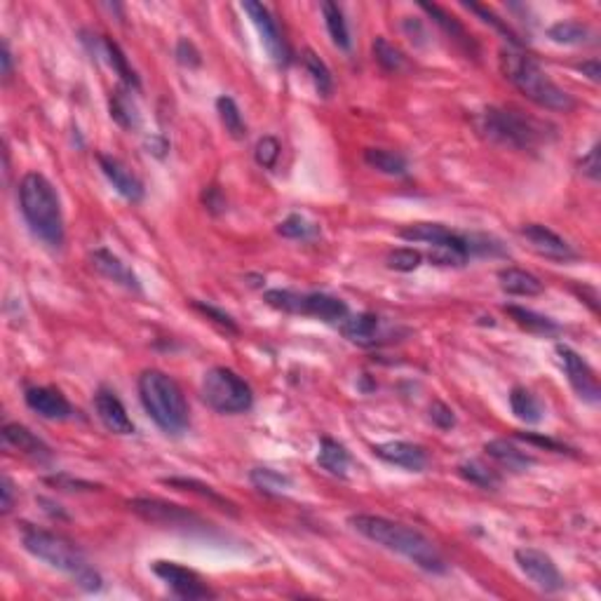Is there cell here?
I'll use <instances>...</instances> for the list:
<instances>
[{"mask_svg": "<svg viewBox=\"0 0 601 601\" xmlns=\"http://www.w3.org/2000/svg\"><path fill=\"white\" fill-rule=\"evenodd\" d=\"M348 524L366 540L414 562L418 569L428 571V573H447V562L442 557V552L434 547L433 540L407 524L378 515H353Z\"/></svg>", "mask_w": 601, "mask_h": 601, "instance_id": "cell-1", "label": "cell"}, {"mask_svg": "<svg viewBox=\"0 0 601 601\" xmlns=\"http://www.w3.org/2000/svg\"><path fill=\"white\" fill-rule=\"evenodd\" d=\"M19 210L38 240H43L47 247H62L66 236L62 202L47 176L40 172L24 174V179L19 181Z\"/></svg>", "mask_w": 601, "mask_h": 601, "instance_id": "cell-2", "label": "cell"}, {"mask_svg": "<svg viewBox=\"0 0 601 601\" xmlns=\"http://www.w3.org/2000/svg\"><path fill=\"white\" fill-rule=\"evenodd\" d=\"M502 75L519 90L528 101H533L540 108L554 113H571L578 106L576 97L566 92L564 87H559L552 81L545 71L540 69L538 62H533L531 56L519 55V52H502L501 55Z\"/></svg>", "mask_w": 601, "mask_h": 601, "instance_id": "cell-3", "label": "cell"}, {"mask_svg": "<svg viewBox=\"0 0 601 601\" xmlns=\"http://www.w3.org/2000/svg\"><path fill=\"white\" fill-rule=\"evenodd\" d=\"M21 543H24L26 552H31L33 557L45 562L52 569L71 576L75 580V585H81L87 592L101 589L104 580H101L99 573L87 564L85 554L71 540L59 536V533L26 527L24 533H21Z\"/></svg>", "mask_w": 601, "mask_h": 601, "instance_id": "cell-4", "label": "cell"}, {"mask_svg": "<svg viewBox=\"0 0 601 601\" xmlns=\"http://www.w3.org/2000/svg\"><path fill=\"white\" fill-rule=\"evenodd\" d=\"M139 397L146 414L167 434H181L191 423V411L184 391L172 376L160 369H146L139 376Z\"/></svg>", "mask_w": 601, "mask_h": 601, "instance_id": "cell-5", "label": "cell"}, {"mask_svg": "<svg viewBox=\"0 0 601 601\" xmlns=\"http://www.w3.org/2000/svg\"><path fill=\"white\" fill-rule=\"evenodd\" d=\"M475 124L486 139L517 150L538 149L540 143L547 142V134H550L547 123H540L515 108H496V106L484 108Z\"/></svg>", "mask_w": 601, "mask_h": 601, "instance_id": "cell-6", "label": "cell"}, {"mask_svg": "<svg viewBox=\"0 0 601 601\" xmlns=\"http://www.w3.org/2000/svg\"><path fill=\"white\" fill-rule=\"evenodd\" d=\"M200 395L210 409L226 416L245 414L254 404V392L247 381L226 366H214L205 373L202 385H200Z\"/></svg>", "mask_w": 601, "mask_h": 601, "instance_id": "cell-7", "label": "cell"}, {"mask_svg": "<svg viewBox=\"0 0 601 601\" xmlns=\"http://www.w3.org/2000/svg\"><path fill=\"white\" fill-rule=\"evenodd\" d=\"M554 353H557L559 365L564 369L566 378H569L571 388L576 391V395L588 404H599L601 388L595 369H592L576 350H571L569 346H557L554 348Z\"/></svg>", "mask_w": 601, "mask_h": 601, "instance_id": "cell-8", "label": "cell"}, {"mask_svg": "<svg viewBox=\"0 0 601 601\" xmlns=\"http://www.w3.org/2000/svg\"><path fill=\"white\" fill-rule=\"evenodd\" d=\"M515 562L521 573L543 592H559L564 588V576L559 573L557 564L552 562L550 554L536 547H519L515 552Z\"/></svg>", "mask_w": 601, "mask_h": 601, "instance_id": "cell-9", "label": "cell"}, {"mask_svg": "<svg viewBox=\"0 0 601 601\" xmlns=\"http://www.w3.org/2000/svg\"><path fill=\"white\" fill-rule=\"evenodd\" d=\"M242 10L249 14V19L254 21L256 31L261 36V43L266 47V52L270 55L278 66H287L289 64V47H287L285 38H282V31H279L278 19L270 14L266 5H261V3H254V0H247V3H242Z\"/></svg>", "mask_w": 601, "mask_h": 601, "instance_id": "cell-10", "label": "cell"}, {"mask_svg": "<svg viewBox=\"0 0 601 601\" xmlns=\"http://www.w3.org/2000/svg\"><path fill=\"white\" fill-rule=\"evenodd\" d=\"M153 573L181 599H211V597H217L195 571L176 564V562H162L160 559L153 564Z\"/></svg>", "mask_w": 601, "mask_h": 601, "instance_id": "cell-11", "label": "cell"}, {"mask_svg": "<svg viewBox=\"0 0 601 601\" xmlns=\"http://www.w3.org/2000/svg\"><path fill=\"white\" fill-rule=\"evenodd\" d=\"M134 515L150 524H160V527H191V524H202L198 515L188 512L181 505L160 501V498H134L127 502Z\"/></svg>", "mask_w": 601, "mask_h": 601, "instance_id": "cell-12", "label": "cell"}, {"mask_svg": "<svg viewBox=\"0 0 601 601\" xmlns=\"http://www.w3.org/2000/svg\"><path fill=\"white\" fill-rule=\"evenodd\" d=\"M519 236L528 242V247L536 254L545 256L550 261H573L576 259V249L571 247L564 237H559L554 230L540 224H527L519 228Z\"/></svg>", "mask_w": 601, "mask_h": 601, "instance_id": "cell-13", "label": "cell"}, {"mask_svg": "<svg viewBox=\"0 0 601 601\" xmlns=\"http://www.w3.org/2000/svg\"><path fill=\"white\" fill-rule=\"evenodd\" d=\"M341 327V334L348 341L360 348L381 346L383 341H391V331H383L381 317L373 313H360V315H348Z\"/></svg>", "mask_w": 601, "mask_h": 601, "instance_id": "cell-14", "label": "cell"}, {"mask_svg": "<svg viewBox=\"0 0 601 601\" xmlns=\"http://www.w3.org/2000/svg\"><path fill=\"white\" fill-rule=\"evenodd\" d=\"M24 399L29 409L47 418V421H69L75 414L69 399L59 391H55V388H45V385L29 388Z\"/></svg>", "mask_w": 601, "mask_h": 601, "instance_id": "cell-15", "label": "cell"}, {"mask_svg": "<svg viewBox=\"0 0 601 601\" xmlns=\"http://www.w3.org/2000/svg\"><path fill=\"white\" fill-rule=\"evenodd\" d=\"M97 162H99L101 172L108 181H111V186L123 195L124 200H130V202H142L143 200V184L139 179L137 174L132 172L130 167H124L123 162L118 158H113V155H97Z\"/></svg>", "mask_w": 601, "mask_h": 601, "instance_id": "cell-16", "label": "cell"}, {"mask_svg": "<svg viewBox=\"0 0 601 601\" xmlns=\"http://www.w3.org/2000/svg\"><path fill=\"white\" fill-rule=\"evenodd\" d=\"M373 456H378L385 463L397 465V468H404L409 472H423L425 465H428V451L418 444H411V442H385V444H376L373 447Z\"/></svg>", "mask_w": 601, "mask_h": 601, "instance_id": "cell-17", "label": "cell"}, {"mask_svg": "<svg viewBox=\"0 0 601 601\" xmlns=\"http://www.w3.org/2000/svg\"><path fill=\"white\" fill-rule=\"evenodd\" d=\"M298 315L317 317L329 324H343L350 315L346 301L329 294H301V313Z\"/></svg>", "mask_w": 601, "mask_h": 601, "instance_id": "cell-18", "label": "cell"}, {"mask_svg": "<svg viewBox=\"0 0 601 601\" xmlns=\"http://www.w3.org/2000/svg\"><path fill=\"white\" fill-rule=\"evenodd\" d=\"M94 409L99 421L104 423L106 430H111L113 434H132L134 433V423H132L130 414L124 409V404L118 397L108 391H99L94 395Z\"/></svg>", "mask_w": 601, "mask_h": 601, "instance_id": "cell-19", "label": "cell"}, {"mask_svg": "<svg viewBox=\"0 0 601 601\" xmlns=\"http://www.w3.org/2000/svg\"><path fill=\"white\" fill-rule=\"evenodd\" d=\"M90 263L99 275H104L106 279H111L116 285L130 289V292H142V285H139V278L132 273V268H127V263L118 259L116 254H111L108 249H97L90 256Z\"/></svg>", "mask_w": 601, "mask_h": 601, "instance_id": "cell-20", "label": "cell"}, {"mask_svg": "<svg viewBox=\"0 0 601 601\" xmlns=\"http://www.w3.org/2000/svg\"><path fill=\"white\" fill-rule=\"evenodd\" d=\"M3 440H5V444L17 449L19 453L29 456V459H36V460L52 459L50 447H47L40 437H36V434L26 428V425H19V423H7L5 428H3Z\"/></svg>", "mask_w": 601, "mask_h": 601, "instance_id": "cell-21", "label": "cell"}, {"mask_svg": "<svg viewBox=\"0 0 601 601\" xmlns=\"http://www.w3.org/2000/svg\"><path fill=\"white\" fill-rule=\"evenodd\" d=\"M399 237L409 242H428L430 247L440 245H468V237L453 233L442 224H411L399 230Z\"/></svg>", "mask_w": 601, "mask_h": 601, "instance_id": "cell-22", "label": "cell"}, {"mask_svg": "<svg viewBox=\"0 0 601 601\" xmlns=\"http://www.w3.org/2000/svg\"><path fill=\"white\" fill-rule=\"evenodd\" d=\"M484 453H486L489 459L496 460L498 465H502V468H508L510 472H527L528 468L536 463L533 456H528L527 451H521L517 444H512V442L508 440L486 442V444H484Z\"/></svg>", "mask_w": 601, "mask_h": 601, "instance_id": "cell-23", "label": "cell"}, {"mask_svg": "<svg viewBox=\"0 0 601 601\" xmlns=\"http://www.w3.org/2000/svg\"><path fill=\"white\" fill-rule=\"evenodd\" d=\"M498 285H501L502 292L512 294V296H538L545 289L540 278H536L528 270H521V268H502V270H498Z\"/></svg>", "mask_w": 601, "mask_h": 601, "instance_id": "cell-24", "label": "cell"}, {"mask_svg": "<svg viewBox=\"0 0 601 601\" xmlns=\"http://www.w3.org/2000/svg\"><path fill=\"white\" fill-rule=\"evenodd\" d=\"M421 10H423V13H428L430 17L434 19V24L440 26L442 31L447 33L449 38H453V40H456V43L463 47V50L472 52V55H477V45H475V40L470 38V33L465 31V26L460 24L459 19L453 17V14H449L444 7L430 5V3H421Z\"/></svg>", "mask_w": 601, "mask_h": 601, "instance_id": "cell-25", "label": "cell"}, {"mask_svg": "<svg viewBox=\"0 0 601 601\" xmlns=\"http://www.w3.org/2000/svg\"><path fill=\"white\" fill-rule=\"evenodd\" d=\"M94 52L104 56L106 62H108V66L123 78L124 85L130 87V90L132 87L139 90L137 73H134V69H130V62H127V56L123 55V50H120L118 45L113 43V40H108V38L97 36V40H94Z\"/></svg>", "mask_w": 601, "mask_h": 601, "instance_id": "cell-26", "label": "cell"}, {"mask_svg": "<svg viewBox=\"0 0 601 601\" xmlns=\"http://www.w3.org/2000/svg\"><path fill=\"white\" fill-rule=\"evenodd\" d=\"M162 484H167V486H172V489L188 491V494H193V496H200L202 501H207V502H211V505H217V508L226 510V512H230V515H237L236 502H230L228 498L221 496L217 489H211L210 484L198 482V479H191V477H167V479H162Z\"/></svg>", "mask_w": 601, "mask_h": 601, "instance_id": "cell-27", "label": "cell"}, {"mask_svg": "<svg viewBox=\"0 0 601 601\" xmlns=\"http://www.w3.org/2000/svg\"><path fill=\"white\" fill-rule=\"evenodd\" d=\"M317 465H320L322 470H327L329 475L346 479L348 470H350V453H348V449L343 447V444L324 437V440L320 442V451H317Z\"/></svg>", "mask_w": 601, "mask_h": 601, "instance_id": "cell-28", "label": "cell"}, {"mask_svg": "<svg viewBox=\"0 0 601 601\" xmlns=\"http://www.w3.org/2000/svg\"><path fill=\"white\" fill-rule=\"evenodd\" d=\"M510 409H512V414L521 423H528V425H536V423L545 418V407H543V402L531 391L521 388V385L512 388V392H510Z\"/></svg>", "mask_w": 601, "mask_h": 601, "instance_id": "cell-29", "label": "cell"}, {"mask_svg": "<svg viewBox=\"0 0 601 601\" xmlns=\"http://www.w3.org/2000/svg\"><path fill=\"white\" fill-rule=\"evenodd\" d=\"M365 162L372 169L388 174V176H404L407 169H409V162H407L402 153H395V150L388 149H366Z\"/></svg>", "mask_w": 601, "mask_h": 601, "instance_id": "cell-30", "label": "cell"}, {"mask_svg": "<svg viewBox=\"0 0 601 601\" xmlns=\"http://www.w3.org/2000/svg\"><path fill=\"white\" fill-rule=\"evenodd\" d=\"M459 475L465 479V482L475 484L479 489L484 491H496L501 486V475H498L491 465H486L484 460L470 459L463 460L459 465Z\"/></svg>", "mask_w": 601, "mask_h": 601, "instance_id": "cell-31", "label": "cell"}, {"mask_svg": "<svg viewBox=\"0 0 601 601\" xmlns=\"http://www.w3.org/2000/svg\"><path fill=\"white\" fill-rule=\"evenodd\" d=\"M322 14H324V24H327L329 38H331V43L339 47V50L348 52L350 50V31H348V21L343 17V10L336 3H322Z\"/></svg>", "mask_w": 601, "mask_h": 601, "instance_id": "cell-32", "label": "cell"}, {"mask_svg": "<svg viewBox=\"0 0 601 601\" xmlns=\"http://www.w3.org/2000/svg\"><path fill=\"white\" fill-rule=\"evenodd\" d=\"M547 38L557 45H588L592 38V29L583 21L569 19V21H557L547 29Z\"/></svg>", "mask_w": 601, "mask_h": 601, "instance_id": "cell-33", "label": "cell"}, {"mask_svg": "<svg viewBox=\"0 0 601 601\" xmlns=\"http://www.w3.org/2000/svg\"><path fill=\"white\" fill-rule=\"evenodd\" d=\"M505 313H508L521 329L533 331V334H554L559 331V324L550 317L540 315V313H533L528 308H521V305H505Z\"/></svg>", "mask_w": 601, "mask_h": 601, "instance_id": "cell-34", "label": "cell"}, {"mask_svg": "<svg viewBox=\"0 0 601 601\" xmlns=\"http://www.w3.org/2000/svg\"><path fill=\"white\" fill-rule=\"evenodd\" d=\"M373 59L388 73H402V71L409 69V62H407L404 52L399 47H395L391 40H385V38H376L373 40Z\"/></svg>", "mask_w": 601, "mask_h": 601, "instance_id": "cell-35", "label": "cell"}, {"mask_svg": "<svg viewBox=\"0 0 601 601\" xmlns=\"http://www.w3.org/2000/svg\"><path fill=\"white\" fill-rule=\"evenodd\" d=\"M217 113L221 124H224V130L228 132L230 137L237 139V142L247 137V123L242 118L240 106L236 104V99H230V97H219Z\"/></svg>", "mask_w": 601, "mask_h": 601, "instance_id": "cell-36", "label": "cell"}, {"mask_svg": "<svg viewBox=\"0 0 601 601\" xmlns=\"http://www.w3.org/2000/svg\"><path fill=\"white\" fill-rule=\"evenodd\" d=\"M249 479L256 489L268 494V496H279L287 489H292V477H287L282 472L273 470V468H254L249 472Z\"/></svg>", "mask_w": 601, "mask_h": 601, "instance_id": "cell-37", "label": "cell"}, {"mask_svg": "<svg viewBox=\"0 0 601 601\" xmlns=\"http://www.w3.org/2000/svg\"><path fill=\"white\" fill-rule=\"evenodd\" d=\"M301 59H304V66L308 71V75L313 78V85H315L317 94L320 97H329V94L334 92V78H331V71L327 69V64L313 50H305Z\"/></svg>", "mask_w": 601, "mask_h": 601, "instance_id": "cell-38", "label": "cell"}, {"mask_svg": "<svg viewBox=\"0 0 601 601\" xmlns=\"http://www.w3.org/2000/svg\"><path fill=\"white\" fill-rule=\"evenodd\" d=\"M130 94L118 90V92L111 97V118L116 120L120 127H124V130H134L139 124V111Z\"/></svg>", "mask_w": 601, "mask_h": 601, "instance_id": "cell-39", "label": "cell"}, {"mask_svg": "<svg viewBox=\"0 0 601 601\" xmlns=\"http://www.w3.org/2000/svg\"><path fill=\"white\" fill-rule=\"evenodd\" d=\"M278 233L287 240H313V237L320 236V226L310 224L308 219L301 217V214H292L278 226Z\"/></svg>", "mask_w": 601, "mask_h": 601, "instance_id": "cell-40", "label": "cell"}, {"mask_svg": "<svg viewBox=\"0 0 601 601\" xmlns=\"http://www.w3.org/2000/svg\"><path fill=\"white\" fill-rule=\"evenodd\" d=\"M385 263H388L391 270H397V273H414L416 268H421L423 254L409 247L392 249L388 259H385Z\"/></svg>", "mask_w": 601, "mask_h": 601, "instance_id": "cell-41", "label": "cell"}, {"mask_svg": "<svg viewBox=\"0 0 601 601\" xmlns=\"http://www.w3.org/2000/svg\"><path fill=\"white\" fill-rule=\"evenodd\" d=\"M465 7H468V10H472L475 14H479V17H482L486 24H491L498 33H502V36H505V40H510V43L519 47V45H521L519 36H517V33L510 29L508 21H502L501 17H496V13H494V10H489V7H484V5H477V3H465Z\"/></svg>", "mask_w": 601, "mask_h": 601, "instance_id": "cell-42", "label": "cell"}, {"mask_svg": "<svg viewBox=\"0 0 601 601\" xmlns=\"http://www.w3.org/2000/svg\"><path fill=\"white\" fill-rule=\"evenodd\" d=\"M279 150H282V146H279L278 139H275V137H261L259 142H256L254 158L263 169H273L275 165H278V160H279Z\"/></svg>", "mask_w": 601, "mask_h": 601, "instance_id": "cell-43", "label": "cell"}, {"mask_svg": "<svg viewBox=\"0 0 601 601\" xmlns=\"http://www.w3.org/2000/svg\"><path fill=\"white\" fill-rule=\"evenodd\" d=\"M191 305L195 310H200V313H202L207 320H211L214 324H219L221 329H226L228 334H237V331H240V329H237V324H236V320H233L228 313H224L221 308H217V305L202 304V301H191Z\"/></svg>", "mask_w": 601, "mask_h": 601, "instance_id": "cell-44", "label": "cell"}, {"mask_svg": "<svg viewBox=\"0 0 601 601\" xmlns=\"http://www.w3.org/2000/svg\"><path fill=\"white\" fill-rule=\"evenodd\" d=\"M176 62L181 66H186V69H198L200 64H202V56H200L198 47L188 40V38H181L179 43H176Z\"/></svg>", "mask_w": 601, "mask_h": 601, "instance_id": "cell-45", "label": "cell"}, {"mask_svg": "<svg viewBox=\"0 0 601 601\" xmlns=\"http://www.w3.org/2000/svg\"><path fill=\"white\" fill-rule=\"evenodd\" d=\"M430 421L440 430H451L456 425V416H453L451 407H447L444 402H433L430 404Z\"/></svg>", "mask_w": 601, "mask_h": 601, "instance_id": "cell-46", "label": "cell"}, {"mask_svg": "<svg viewBox=\"0 0 601 601\" xmlns=\"http://www.w3.org/2000/svg\"><path fill=\"white\" fill-rule=\"evenodd\" d=\"M578 167H580L583 176H588L589 181H599V174H601L599 143H595V146L588 150V155H583V160L578 162Z\"/></svg>", "mask_w": 601, "mask_h": 601, "instance_id": "cell-47", "label": "cell"}, {"mask_svg": "<svg viewBox=\"0 0 601 601\" xmlns=\"http://www.w3.org/2000/svg\"><path fill=\"white\" fill-rule=\"evenodd\" d=\"M202 202H205V207L211 211V214H221V211L226 210V198L221 195V191L214 186L207 188L205 195H202Z\"/></svg>", "mask_w": 601, "mask_h": 601, "instance_id": "cell-48", "label": "cell"}, {"mask_svg": "<svg viewBox=\"0 0 601 601\" xmlns=\"http://www.w3.org/2000/svg\"><path fill=\"white\" fill-rule=\"evenodd\" d=\"M0 494H3V502H0V508H3V515H7L10 510L14 508V484L10 477L0 479Z\"/></svg>", "mask_w": 601, "mask_h": 601, "instance_id": "cell-49", "label": "cell"}, {"mask_svg": "<svg viewBox=\"0 0 601 601\" xmlns=\"http://www.w3.org/2000/svg\"><path fill=\"white\" fill-rule=\"evenodd\" d=\"M517 437H519V440H524V442H533V444H538V447L550 449V451H557V453L566 451L564 444H559V442L550 440V437H540V434H517Z\"/></svg>", "mask_w": 601, "mask_h": 601, "instance_id": "cell-50", "label": "cell"}, {"mask_svg": "<svg viewBox=\"0 0 601 601\" xmlns=\"http://www.w3.org/2000/svg\"><path fill=\"white\" fill-rule=\"evenodd\" d=\"M578 71H583V75H588L592 82L601 81V64L599 59H588V62L578 64Z\"/></svg>", "mask_w": 601, "mask_h": 601, "instance_id": "cell-51", "label": "cell"}, {"mask_svg": "<svg viewBox=\"0 0 601 601\" xmlns=\"http://www.w3.org/2000/svg\"><path fill=\"white\" fill-rule=\"evenodd\" d=\"M0 62H3V78L10 81V75H13V55H10V47L3 40V55H0Z\"/></svg>", "mask_w": 601, "mask_h": 601, "instance_id": "cell-52", "label": "cell"}]
</instances>
